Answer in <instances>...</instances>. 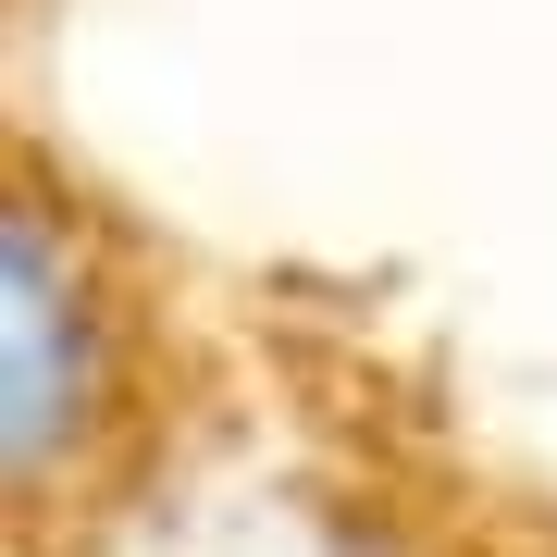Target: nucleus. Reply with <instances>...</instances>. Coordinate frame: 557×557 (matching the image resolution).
<instances>
[{
  "instance_id": "obj_1",
  "label": "nucleus",
  "mask_w": 557,
  "mask_h": 557,
  "mask_svg": "<svg viewBox=\"0 0 557 557\" xmlns=\"http://www.w3.org/2000/svg\"><path fill=\"white\" fill-rule=\"evenodd\" d=\"M100 372H112V322L87 298L75 248H50L38 199H13V483L25 496L50 483V458H75Z\"/></svg>"
}]
</instances>
